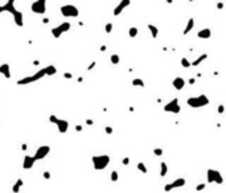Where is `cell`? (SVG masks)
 <instances>
[{"mask_svg": "<svg viewBox=\"0 0 226 193\" xmlns=\"http://www.w3.org/2000/svg\"><path fill=\"white\" fill-rule=\"evenodd\" d=\"M186 103H188L189 107L192 108H200V107H204V106H208L209 105V98L205 95V94H201V95H197V97H190L186 99Z\"/></svg>", "mask_w": 226, "mask_h": 193, "instance_id": "cell-1", "label": "cell"}, {"mask_svg": "<svg viewBox=\"0 0 226 193\" xmlns=\"http://www.w3.org/2000/svg\"><path fill=\"white\" fill-rule=\"evenodd\" d=\"M93 165L95 171H102L110 164V156L109 155H95L91 157Z\"/></svg>", "mask_w": 226, "mask_h": 193, "instance_id": "cell-2", "label": "cell"}, {"mask_svg": "<svg viewBox=\"0 0 226 193\" xmlns=\"http://www.w3.org/2000/svg\"><path fill=\"white\" fill-rule=\"evenodd\" d=\"M45 77V69H40V70H37L34 74H32V76H29V77H24V78H21V80H19L16 83L19 86H24V85H29V83H33V82H36V81H40L41 78H44Z\"/></svg>", "mask_w": 226, "mask_h": 193, "instance_id": "cell-3", "label": "cell"}, {"mask_svg": "<svg viewBox=\"0 0 226 193\" xmlns=\"http://www.w3.org/2000/svg\"><path fill=\"white\" fill-rule=\"evenodd\" d=\"M206 180H208L209 184H213V182H215V184H224V177L222 175H221V172L217 171V169H208L206 171Z\"/></svg>", "mask_w": 226, "mask_h": 193, "instance_id": "cell-4", "label": "cell"}, {"mask_svg": "<svg viewBox=\"0 0 226 193\" xmlns=\"http://www.w3.org/2000/svg\"><path fill=\"white\" fill-rule=\"evenodd\" d=\"M61 15L63 17H78L80 16V9L73 4H65L61 7Z\"/></svg>", "mask_w": 226, "mask_h": 193, "instance_id": "cell-5", "label": "cell"}, {"mask_svg": "<svg viewBox=\"0 0 226 193\" xmlns=\"http://www.w3.org/2000/svg\"><path fill=\"white\" fill-rule=\"evenodd\" d=\"M70 27H72V24L69 21H63L62 24H60V25L52 28V36L54 38H60L65 32L70 31Z\"/></svg>", "mask_w": 226, "mask_h": 193, "instance_id": "cell-6", "label": "cell"}, {"mask_svg": "<svg viewBox=\"0 0 226 193\" xmlns=\"http://www.w3.org/2000/svg\"><path fill=\"white\" fill-rule=\"evenodd\" d=\"M31 9L36 15H44L46 12V0H34L31 6Z\"/></svg>", "mask_w": 226, "mask_h": 193, "instance_id": "cell-7", "label": "cell"}, {"mask_svg": "<svg viewBox=\"0 0 226 193\" xmlns=\"http://www.w3.org/2000/svg\"><path fill=\"white\" fill-rule=\"evenodd\" d=\"M186 184V180L184 179V177H179V179L173 180L172 182H168V184L164 185V191L165 192H171L172 189H176V188H181L184 186Z\"/></svg>", "mask_w": 226, "mask_h": 193, "instance_id": "cell-8", "label": "cell"}, {"mask_svg": "<svg viewBox=\"0 0 226 193\" xmlns=\"http://www.w3.org/2000/svg\"><path fill=\"white\" fill-rule=\"evenodd\" d=\"M181 110V107L179 105V99L177 98H173L171 102H168L167 105L164 106V111L167 112H173V114H179Z\"/></svg>", "mask_w": 226, "mask_h": 193, "instance_id": "cell-9", "label": "cell"}, {"mask_svg": "<svg viewBox=\"0 0 226 193\" xmlns=\"http://www.w3.org/2000/svg\"><path fill=\"white\" fill-rule=\"evenodd\" d=\"M49 152H50V147H49V146H40L36 150V152H34L33 157L36 159V161L37 160H42V159H45Z\"/></svg>", "mask_w": 226, "mask_h": 193, "instance_id": "cell-10", "label": "cell"}, {"mask_svg": "<svg viewBox=\"0 0 226 193\" xmlns=\"http://www.w3.org/2000/svg\"><path fill=\"white\" fill-rule=\"evenodd\" d=\"M131 4V0H120V3L114 8V16H119V15L124 11V9Z\"/></svg>", "mask_w": 226, "mask_h": 193, "instance_id": "cell-11", "label": "cell"}, {"mask_svg": "<svg viewBox=\"0 0 226 193\" xmlns=\"http://www.w3.org/2000/svg\"><path fill=\"white\" fill-rule=\"evenodd\" d=\"M54 125L57 126L58 131H60L61 134H65L67 131V128H69V122L65 121V119H60V118H57V121L54 122Z\"/></svg>", "mask_w": 226, "mask_h": 193, "instance_id": "cell-12", "label": "cell"}, {"mask_svg": "<svg viewBox=\"0 0 226 193\" xmlns=\"http://www.w3.org/2000/svg\"><path fill=\"white\" fill-rule=\"evenodd\" d=\"M12 16H13V21H15V24H16L17 27H23L24 25V15H23V12L21 11H15L13 13H12Z\"/></svg>", "mask_w": 226, "mask_h": 193, "instance_id": "cell-13", "label": "cell"}, {"mask_svg": "<svg viewBox=\"0 0 226 193\" xmlns=\"http://www.w3.org/2000/svg\"><path fill=\"white\" fill-rule=\"evenodd\" d=\"M36 163V159L33 156H29V155H25L24 156V160H23V168L24 169H31V168Z\"/></svg>", "mask_w": 226, "mask_h": 193, "instance_id": "cell-14", "label": "cell"}, {"mask_svg": "<svg viewBox=\"0 0 226 193\" xmlns=\"http://www.w3.org/2000/svg\"><path fill=\"white\" fill-rule=\"evenodd\" d=\"M15 2H16V0H7V3L2 6L3 12H9L12 15L15 11H16V8H15Z\"/></svg>", "mask_w": 226, "mask_h": 193, "instance_id": "cell-15", "label": "cell"}, {"mask_svg": "<svg viewBox=\"0 0 226 193\" xmlns=\"http://www.w3.org/2000/svg\"><path fill=\"white\" fill-rule=\"evenodd\" d=\"M0 74L4 76V78H7V80L11 78V68H9V64L4 62L0 65Z\"/></svg>", "mask_w": 226, "mask_h": 193, "instance_id": "cell-16", "label": "cell"}, {"mask_svg": "<svg viewBox=\"0 0 226 193\" xmlns=\"http://www.w3.org/2000/svg\"><path fill=\"white\" fill-rule=\"evenodd\" d=\"M172 85H173V87L176 90H181V89H184V86H185V81H184V78H181V77H176L175 80L172 81Z\"/></svg>", "mask_w": 226, "mask_h": 193, "instance_id": "cell-17", "label": "cell"}, {"mask_svg": "<svg viewBox=\"0 0 226 193\" xmlns=\"http://www.w3.org/2000/svg\"><path fill=\"white\" fill-rule=\"evenodd\" d=\"M210 36H212V31H210L209 28H204V29H201V31L197 32V37L198 38L208 40V38H210Z\"/></svg>", "mask_w": 226, "mask_h": 193, "instance_id": "cell-18", "label": "cell"}, {"mask_svg": "<svg viewBox=\"0 0 226 193\" xmlns=\"http://www.w3.org/2000/svg\"><path fill=\"white\" fill-rule=\"evenodd\" d=\"M193 28H194V19H193V17H190L189 20H188V23H186L185 28H184L183 34H189L190 32L193 31Z\"/></svg>", "mask_w": 226, "mask_h": 193, "instance_id": "cell-19", "label": "cell"}, {"mask_svg": "<svg viewBox=\"0 0 226 193\" xmlns=\"http://www.w3.org/2000/svg\"><path fill=\"white\" fill-rule=\"evenodd\" d=\"M206 58H208V53H202L200 57L196 58V60H194L193 62H190V66H194V68H196V66L201 65V64H202V62L206 60Z\"/></svg>", "mask_w": 226, "mask_h": 193, "instance_id": "cell-20", "label": "cell"}, {"mask_svg": "<svg viewBox=\"0 0 226 193\" xmlns=\"http://www.w3.org/2000/svg\"><path fill=\"white\" fill-rule=\"evenodd\" d=\"M44 69H45V76H54L57 73V68L54 65H48Z\"/></svg>", "mask_w": 226, "mask_h": 193, "instance_id": "cell-21", "label": "cell"}, {"mask_svg": "<svg viewBox=\"0 0 226 193\" xmlns=\"http://www.w3.org/2000/svg\"><path fill=\"white\" fill-rule=\"evenodd\" d=\"M148 29H150V32H151L152 38H156V37L159 36V29H158V27H155L154 24H148Z\"/></svg>", "mask_w": 226, "mask_h": 193, "instance_id": "cell-22", "label": "cell"}, {"mask_svg": "<svg viewBox=\"0 0 226 193\" xmlns=\"http://www.w3.org/2000/svg\"><path fill=\"white\" fill-rule=\"evenodd\" d=\"M131 83H132V86H135V87H144V81L141 80V78H134V80L131 81Z\"/></svg>", "mask_w": 226, "mask_h": 193, "instance_id": "cell-23", "label": "cell"}, {"mask_svg": "<svg viewBox=\"0 0 226 193\" xmlns=\"http://www.w3.org/2000/svg\"><path fill=\"white\" fill-rule=\"evenodd\" d=\"M167 173H168V165H167V163H160V176L164 177Z\"/></svg>", "mask_w": 226, "mask_h": 193, "instance_id": "cell-24", "label": "cell"}, {"mask_svg": "<svg viewBox=\"0 0 226 193\" xmlns=\"http://www.w3.org/2000/svg\"><path fill=\"white\" fill-rule=\"evenodd\" d=\"M110 62L112 64V65H118V64L120 62V57H119V54H116V53L111 54V56H110Z\"/></svg>", "mask_w": 226, "mask_h": 193, "instance_id": "cell-25", "label": "cell"}, {"mask_svg": "<svg viewBox=\"0 0 226 193\" xmlns=\"http://www.w3.org/2000/svg\"><path fill=\"white\" fill-rule=\"evenodd\" d=\"M23 184H24V181L21 179H17L16 182H15L13 186H12V191L13 192H19V191H20V188L23 186Z\"/></svg>", "mask_w": 226, "mask_h": 193, "instance_id": "cell-26", "label": "cell"}, {"mask_svg": "<svg viewBox=\"0 0 226 193\" xmlns=\"http://www.w3.org/2000/svg\"><path fill=\"white\" fill-rule=\"evenodd\" d=\"M137 33H139V31H137L136 27H131V28L128 29V36H130L131 38H135V37L137 36Z\"/></svg>", "mask_w": 226, "mask_h": 193, "instance_id": "cell-27", "label": "cell"}, {"mask_svg": "<svg viewBox=\"0 0 226 193\" xmlns=\"http://www.w3.org/2000/svg\"><path fill=\"white\" fill-rule=\"evenodd\" d=\"M137 169H139L141 173H144V175H146V173H148V169H147V167H146V164H144L143 161L137 163Z\"/></svg>", "mask_w": 226, "mask_h": 193, "instance_id": "cell-28", "label": "cell"}, {"mask_svg": "<svg viewBox=\"0 0 226 193\" xmlns=\"http://www.w3.org/2000/svg\"><path fill=\"white\" fill-rule=\"evenodd\" d=\"M180 62H181V66H183V68H186V69L190 68V61L188 60V58H185V57H184V58H181V61H180Z\"/></svg>", "mask_w": 226, "mask_h": 193, "instance_id": "cell-29", "label": "cell"}, {"mask_svg": "<svg viewBox=\"0 0 226 193\" xmlns=\"http://www.w3.org/2000/svg\"><path fill=\"white\" fill-rule=\"evenodd\" d=\"M118 179H119V175H118V172L116 171H112L111 175H110V180L112 182H115V181H118Z\"/></svg>", "mask_w": 226, "mask_h": 193, "instance_id": "cell-30", "label": "cell"}, {"mask_svg": "<svg viewBox=\"0 0 226 193\" xmlns=\"http://www.w3.org/2000/svg\"><path fill=\"white\" fill-rule=\"evenodd\" d=\"M154 155L155 156H161V155H163V148H155V150H154Z\"/></svg>", "mask_w": 226, "mask_h": 193, "instance_id": "cell-31", "label": "cell"}, {"mask_svg": "<svg viewBox=\"0 0 226 193\" xmlns=\"http://www.w3.org/2000/svg\"><path fill=\"white\" fill-rule=\"evenodd\" d=\"M205 186H206L205 182H201V184H198L197 186H196V191H197V192H201V191L205 189Z\"/></svg>", "mask_w": 226, "mask_h": 193, "instance_id": "cell-32", "label": "cell"}, {"mask_svg": "<svg viewBox=\"0 0 226 193\" xmlns=\"http://www.w3.org/2000/svg\"><path fill=\"white\" fill-rule=\"evenodd\" d=\"M105 31H106V33H110L112 31V23H107L106 24V29H105Z\"/></svg>", "mask_w": 226, "mask_h": 193, "instance_id": "cell-33", "label": "cell"}, {"mask_svg": "<svg viewBox=\"0 0 226 193\" xmlns=\"http://www.w3.org/2000/svg\"><path fill=\"white\" fill-rule=\"evenodd\" d=\"M97 66V62L95 61H91L90 64H89V66H87V70H93V69H94Z\"/></svg>", "mask_w": 226, "mask_h": 193, "instance_id": "cell-34", "label": "cell"}, {"mask_svg": "<svg viewBox=\"0 0 226 193\" xmlns=\"http://www.w3.org/2000/svg\"><path fill=\"white\" fill-rule=\"evenodd\" d=\"M105 131H106V134H107V135H111V134H112V131H114V130H112V127H110V126H106V127H105Z\"/></svg>", "mask_w": 226, "mask_h": 193, "instance_id": "cell-35", "label": "cell"}, {"mask_svg": "<svg viewBox=\"0 0 226 193\" xmlns=\"http://www.w3.org/2000/svg\"><path fill=\"white\" fill-rule=\"evenodd\" d=\"M42 176H44V179H46V180H49L50 179V172H48V171H45L42 173Z\"/></svg>", "mask_w": 226, "mask_h": 193, "instance_id": "cell-36", "label": "cell"}, {"mask_svg": "<svg viewBox=\"0 0 226 193\" xmlns=\"http://www.w3.org/2000/svg\"><path fill=\"white\" fill-rule=\"evenodd\" d=\"M217 111H218V114H224V111H225V106H224V105H219L218 108H217Z\"/></svg>", "mask_w": 226, "mask_h": 193, "instance_id": "cell-37", "label": "cell"}, {"mask_svg": "<svg viewBox=\"0 0 226 193\" xmlns=\"http://www.w3.org/2000/svg\"><path fill=\"white\" fill-rule=\"evenodd\" d=\"M130 163V157H123L122 159V164H124V165H127Z\"/></svg>", "mask_w": 226, "mask_h": 193, "instance_id": "cell-38", "label": "cell"}, {"mask_svg": "<svg viewBox=\"0 0 226 193\" xmlns=\"http://www.w3.org/2000/svg\"><path fill=\"white\" fill-rule=\"evenodd\" d=\"M49 121H50L52 123H54V122L57 121V116H56V115H53V114H52V115L49 116Z\"/></svg>", "mask_w": 226, "mask_h": 193, "instance_id": "cell-39", "label": "cell"}, {"mask_svg": "<svg viewBox=\"0 0 226 193\" xmlns=\"http://www.w3.org/2000/svg\"><path fill=\"white\" fill-rule=\"evenodd\" d=\"M63 77L67 78V80H72V78H73V74H72V73H65V74H63Z\"/></svg>", "mask_w": 226, "mask_h": 193, "instance_id": "cell-40", "label": "cell"}, {"mask_svg": "<svg viewBox=\"0 0 226 193\" xmlns=\"http://www.w3.org/2000/svg\"><path fill=\"white\" fill-rule=\"evenodd\" d=\"M217 8H218V9H222V8H224V3H222V2H218V3H217Z\"/></svg>", "mask_w": 226, "mask_h": 193, "instance_id": "cell-41", "label": "cell"}, {"mask_svg": "<svg viewBox=\"0 0 226 193\" xmlns=\"http://www.w3.org/2000/svg\"><path fill=\"white\" fill-rule=\"evenodd\" d=\"M86 125L93 126V125H94V122H93V119H86Z\"/></svg>", "mask_w": 226, "mask_h": 193, "instance_id": "cell-42", "label": "cell"}, {"mask_svg": "<svg viewBox=\"0 0 226 193\" xmlns=\"http://www.w3.org/2000/svg\"><path fill=\"white\" fill-rule=\"evenodd\" d=\"M76 131H82V126H76Z\"/></svg>", "mask_w": 226, "mask_h": 193, "instance_id": "cell-43", "label": "cell"}, {"mask_svg": "<svg viewBox=\"0 0 226 193\" xmlns=\"http://www.w3.org/2000/svg\"><path fill=\"white\" fill-rule=\"evenodd\" d=\"M194 82H196V78H190V80H189V83H190V85H193Z\"/></svg>", "mask_w": 226, "mask_h": 193, "instance_id": "cell-44", "label": "cell"}, {"mask_svg": "<svg viewBox=\"0 0 226 193\" xmlns=\"http://www.w3.org/2000/svg\"><path fill=\"white\" fill-rule=\"evenodd\" d=\"M27 148H28L27 144H23V146H21V150H23V151H27Z\"/></svg>", "mask_w": 226, "mask_h": 193, "instance_id": "cell-45", "label": "cell"}, {"mask_svg": "<svg viewBox=\"0 0 226 193\" xmlns=\"http://www.w3.org/2000/svg\"><path fill=\"white\" fill-rule=\"evenodd\" d=\"M101 50H102V52H105V50H106V46H105V45H102V46H101Z\"/></svg>", "mask_w": 226, "mask_h": 193, "instance_id": "cell-46", "label": "cell"}, {"mask_svg": "<svg viewBox=\"0 0 226 193\" xmlns=\"http://www.w3.org/2000/svg\"><path fill=\"white\" fill-rule=\"evenodd\" d=\"M42 21H44V23H45V24H48V23H49V19H44V20H42Z\"/></svg>", "mask_w": 226, "mask_h": 193, "instance_id": "cell-47", "label": "cell"}, {"mask_svg": "<svg viewBox=\"0 0 226 193\" xmlns=\"http://www.w3.org/2000/svg\"><path fill=\"white\" fill-rule=\"evenodd\" d=\"M165 2L168 3V4H172V3H173V0H165Z\"/></svg>", "mask_w": 226, "mask_h": 193, "instance_id": "cell-48", "label": "cell"}, {"mask_svg": "<svg viewBox=\"0 0 226 193\" xmlns=\"http://www.w3.org/2000/svg\"><path fill=\"white\" fill-rule=\"evenodd\" d=\"M189 2H193V0H189Z\"/></svg>", "mask_w": 226, "mask_h": 193, "instance_id": "cell-49", "label": "cell"}]
</instances>
